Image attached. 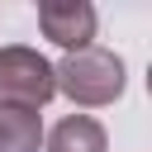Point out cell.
Returning <instances> with one entry per match:
<instances>
[{
  "label": "cell",
  "mask_w": 152,
  "mask_h": 152,
  "mask_svg": "<svg viewBox=\"0 0 152 152\" xmlns=\"http://www.w3.org/2000/svg\"><path fill=\"white\" fill-rule=\"evenodd\" d=\"M38 142H43V114L0 100V152H38Z\"/></svg>",
  "instance_id": "cell-4"
},
{
  "label": "cell",
  "mask_w": 152,
  "mask_h": 152,
  "mask_svg": "<svg viewBox=\"0 0 152 152\" xmlns=\"http://www.w3.org/2000/svg\"><path fill=\"white\" fill-rule=\"evenodd\" d=\"M104 147H109V138H104L100 119H90V114H66L48 133V152H104Z\"/></svg>",
  "instance_id": "cell-5"
},
{
  "label": "cell",
  "mask_w": 152,
  "mask_h": 152,
  "mask_svg": "<svg viewBox=\"0 0 152 152\" xmlns=\"http://www.w3.org/2000/svg\"><path fill=\"white\" fill-rule=\"evenodd\" d=\"M38 28L57 48L81 52L95 38V5H86V0H43L38 5Z\"/></svg>",
  "instance_id": "cell-3"
},
{
  "label": "cell",
  "mask_w": 152,
  "mask_h": 152,
  "mask_svg": "<svg viewBox=\"0 0 152 152\" xmlns=\"http://www.w3.org/2000/svg\"><path fill=\"white\" fill-rule=\"evenodd\" d=\"M52 95H57V81H52V62H48L43 52L19 48V43L0 48V100L38 109V104H48Z\"/></svg>",
  "instance_id": "cell-2"
},
{
  "label": "cell",
  "mask_w": 152,
  "mask_h": 152,
  "mask_svg": "<svg viewBox=\"0 0 152 152\" xmlns=\"http://www.w3.org/2000/svg\"><path fill=\"white\" fill-rule=\"evenodd\" d=\"M52 81L71 104H114L124 95V62L104 48H81L52 66Z\"/></svg>",
  "instance_id": "cell-1"
}]
</instances>
